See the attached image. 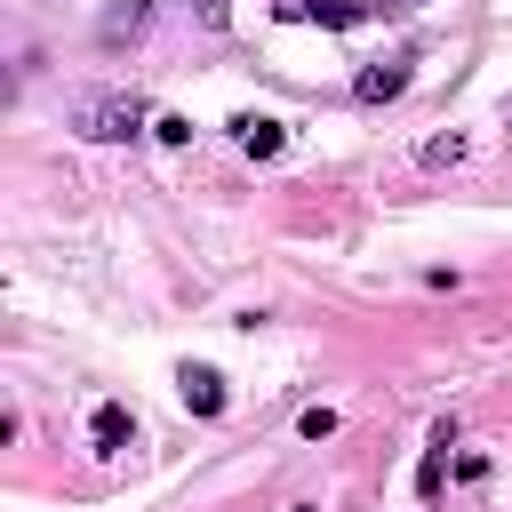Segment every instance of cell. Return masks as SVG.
<instances>
[{"label":"cell","mask_w":512,"mask_h":512,"mask_svg":"<svg viewBox=\"0 0 512 512\" xmlns=\"http://www.w3.org/2000/svg\"><path fill=\"white\" fill-rule=\"evenodd\" d=\"M176 384H184V408L192 416H224V376L216 368H184Z\"/></svg>","instance_id":"obj_2"},{"label":"cell","mask_w":512,"mask_h":512,"mask_svg":"<svg viewBox=\"0 0 512 512\" xmlns=\"http://www.w3.org/2000/svg\"><path fill=\"white\" fill-rule=\"evenodd\" d=\"M232 128H240V152H248V160H272V152L288 144V128L264 120V112H248V120H232Z\"/></svg>","instance_id":"obj_3"},{"label":"cell","mask_w":512,"mask_h":512,"mask_svg":"<svg viewBox=\"0 0 512 512\" xmlns=\"http://www.w3.org/2000/svg\"><path fill=\"white\" fill-rule=\"evenodd\" d=\"M80 128H88V136H128V128H136V104H88Z\"/></svg>","instance_id":"obj_5"},{"label":"cell","mask_w":512,"mask_h":512,"mask_svg":"<svg viewBox=\"0 0 512 512\" xmlns=\"http://www.w3.org/2000/svg\"><path fill=\"white\" fill-rule=\"evenodd\" d=\"M440 464H448V424H440V432H432V456H424V464H416V488H424V496H432V488H440Z\"/></svg>","instance_id":"obj_6"},{"label":"cell","mask_w":512,"mask_h":512,"mask_svg":"<svg viewBox=\"0 0 512 512\" xmlns=\"http://www.w3.org/2000/svg\"><path fill=\"white\" fill-rule=\"evenodd\" d=\"M152 136H160V144H192V120H184V112H160Z\"/></svg>","instance_id":"obj_8"},{"label":"cell","mask_w":512,"mask_h":512,"mask_svg":"<svg viewBox=\"0 0 512 512\" xmlns=\"http://www.w3.org/2000/svg\"><path fill=\"white\" fill-rule=\"evenodd\" d=\"M400 88H408V64H400V56H392V64H368V72H360V104H392Z\"/></svg>","instance_id":"obj_4"},{"label":"cell","mask_w":512,"mask_h":512,"mask_svg":"<svg viewBox=\"0 0 512 512\" xmlns=\"http://www.w3.org/2000/svg\"><path fill=\"white\" fill-rule=\"evenodd\" d=\"M456 160H464V136H432L424 144V168H456Z\"/></svg>","instance_id":"obj_7"},{"label":"cell","mask_w":512,"mask_h":512,"mask_svg":"<svg viewBox=\"0 0 512 512\" xmlns=\"http://www.w3.org/2000/svg\"><path fill=\"white\" fill-rule=\"evenodd\" d=\"M88 432H96V448H104V456H120V448L136 440V416H128L120 400H96V408H88Z\"/></svg>","instance_id":"obj_1"},{"label":"cell","mask_w":512,"mask_h":512,"mask_svg":"<svg viewBox=\"0 0 512 512\" xmlns=\"http://www.w3.org/2000/svg\"><path fill=\"white\" fill-rule=\"evenodd\" d=\"M296 432H304V440H328V432H336V408H304Z\"/></svg>","instance_id":"obj_9"}]
</instances>
